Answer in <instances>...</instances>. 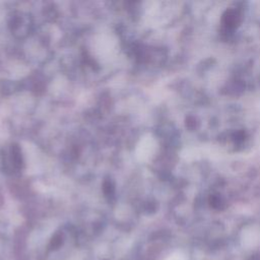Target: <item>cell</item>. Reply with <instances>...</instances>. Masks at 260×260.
<instances>
[]
</instances>
